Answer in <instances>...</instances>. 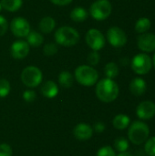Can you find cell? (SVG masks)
Instances as JSON below:
<instances>
[{
	"label": "cell",
	"mask_w": 155,
	"mask_h": 156,
	"mask_svg": "<svg viewBox=\"0 0 155 156\" xmlns=\"http://www.w3.org/2000/svg\"><path fill=\"white\" fill-rule=\"evenodd\" d=\"M153 66H154V68H155V54L153 55Z\"/></svg>",
	"instance_id": "obj_37"
},
{
	"label": "cell",
	"mask_w": 155,
	"mask_h": 156,
	"mask_svg": "<svg viewBox=\"0 0 155 156\" xmlns=\"http://www.w3.org/2000/svg\"><path fill=\"white\" fill-rule=\"evenodd\" d=\"M147 84L142 78H135L130 83V90L134 96H142L145 93Z\"/></svg>",
	"instance_id": "obj_15"
},
{
	"label": "cell",
	"mask_w": 155,
	"mask_h": 156,
	"mask_svg": "<svg viewBox=\"0 0 155 156\" xmlns=\"http://www.w3.org/2000/svg\"><path fill=\"white\" fill-rule=\"evenodd\" d=\"M96 156H116V154H115V151L113 150L112 147L104 146V147H101L98 151Z\"/></svg>",
	"instance_id": "obj_29"
},
{
	"label": "cell",
	"mask_w": 155,
	"mask_h": 156,
	"mask_svg": "<svg viewBox=\"0 0 155 156\" xmlns=\"http://www.w3.org/2000/svg\"><path fill=\"white\" fill-rule=\"evenodd\" d=\"M93 134L92 128L86 123H79L74 129V135L80 141L89 140Z\"/></svg>",
	"instance_id": "obj_14"
},
{
	"label": "cell",
	"mask_w": 155,
	"mask_h": 156,
	"mask_svg": "<svg viewBox=\"0 0 155 156\" xmlns=\"http://www.w3.org/2000/svg\"><path fill=\"white\" fill-rule=\"evenodd\" d=\"M151 20L147 17H141L137 20L135 24V31L137 33L143 34L147 32L151 27Z\"/></svg>",
	"instance_id": "obj_21"
},
{
	"label": "cell",
	"mask_w": 155,
	"mask_h": 156,
	"mask_svg": "<svg viewBox=\"0 0 155 156\" xmlns=\"http://www.w3.org/2000/svg\"><path fill=\"white\" fill-rule=\"evenodd\" d=\"M11 55L14 58L16 59H22L25 58L29 52V45L27 42L23 41V40H17L15 41L10 49Z\"/></svg>",
	"instance_id": "obj_13"
},
{
	"label": "cell",
	"mask_w": 155,
	"mask_h": 156,
	"mask_svg": "<svg viewBox=\"0 0 155 156\" xmlns=\"http://www.w3.org/2000/svg\"><path fill=\"white\" fill-rule=\"evenodd\" d=\"M111 4L109 0H97L90 7V16L96 20H104L111 14Z\"/></svg>",
	"instance_id": "obj_5"
},
{
	"label": "cell",
	"mask_w": 155,
	"mask_h": 156,
	"mask_svg": "<svg viewBox=\"0 0 155 156\" xmlns=\"http://www.w3.org/2000/svg\"><path fill=\"white\" fill-rule=\"evenodd\" d=\"M150 135V129L149 126L142 122V121H135L133 122L128 131V137L131 143L136 145H141L147 141Z\"/></svg>",
	"instance_id": "obj_2"
},
{
	"label": "cell",
	"mask_w": 155,
	"mask_h": 156,
	"mask_svg": "<svg viewBox=\"0 0 155 156\" xmlns=\"http://www.w3.org/2000/svg\"><path fill=\"white\" fill-rule=\"evenodd\" d=\"M1 9H2V5H1V2H0V11H1Z\"/></svg>",
	"instance_id": "obj_38"
},
{
	"label": "cell",
	"mask_w": 155,
	"mask_h": 156,
	"mask_svg": "<svg viewBox=\"0 0 155 156\" xmlns=\"http://www.w3.org/2000/svg\"><path fill=\"white\" fill-rule=\"evenodd\" d=\"M104 73L109 79H114L119 74V68L118 65L114 62L108 63L104 68Z\"/></svg>",
	"instance_id": "obj_24"
},
{
	"label": "cell",
	"mask_w": 155,
	"mask_h": 156,
	"mask_svg": "<svg viewBox=\"0 0 155 156\" xmlns=\"http://www.w3.org/2000/svg\"><path fill=\"white\" fill-rule=\"evenodd\" d=\"M22 3V0H1L2 7L10 12L17 11L21 7Z\"/></svg>",
	"instance_id": "obj_22"
},
{
	"label": "cell",
	"mask_w": 155,
	"mask_h": 156,
	"mask_svg": "<svg viewBox=\"0 0 155 156\" xmlns=\"http://www.w3.org/2000/svg\"><path fill=\"white\" fill-rule=\"evenodd\" d=\"M75 78L77 81L83 86H92L94 85L98 79V71L90 66L82 65L76 69Z\"/></svg>",
	"instance_id": "obj_4"
},
{
	"label": "cell",
	"mask_w": 155,
	"mask_h": 156,
	"mask_svg": "<svg viewBox=\"0 0 155 156\" xmlns=\"http://www.w3.org/2000/svg\"><path fill=\"white\" fill-rule=\"evenodd\" d=\"M86 42L92 50L98 51L105 46V37L100 30L91 28L86 34Z\"/></svg>",
	"instance_id": "obj_9"
},
{
	"label": "cell",
	"mask_w": 155,
	"mask_h": 156,
	"mask_svg": "<svg viewBox=\"0 0 155 156\" xmlns=\"http://www.w3.org/2000/svg\"><path fill=\"white\" fill-rule=\"evenodd\" d=\"M50 1L57 5H66L72 2V0H50Z\"/></svg>",
	"instance_id": "obj_34"
},
{
	"label": "cell",
	"mask_w": 155,
	"mask_h": 156,
	"mask_svg": "<svg viewBox=\"0 0 155 156\" xmlns=\"http://www.w3.org/2000/svg\"><path fill=\"white\" fill-rule=\"evenodd\" d=\"M114 148L120 153L127 152L129 149V142L123 137H119L114 141Z\"/></svg>",
	"instance_id": "obj_25"
},
{
	"label": "cell",
	"mask_w": 155,
	"mask_h": 156,
	"mask_svg": "<svg viewBox=\"0 0 155 156\" xmlns=\"http://www.w3.org/2000/svg\"><path fill=\"white\" fill-rule=\"evenodd\" d=\"M23 98L26 102H32L36 99V93L33 90H26L23 93Z\"/></svg>",
	"instance_id": "obj_32"
},
{
	"label": "cell",
	"mask_w": 155,
	"mask_h": 156,
	"mask_svg": "<svg viewBox=\"0 0 155 156\" xmlns=\"http://www.w3.org/2000/svg\"><path fill=\"white\" fill-rule=\"evenodd\" d=\"M100 58V54L98 53V51L93 50V51H91V52L88 55V58H87V59H88V62H89L90 65L94 66V65H97V64L99 63Z\"/></svg>",
	"instance_id": "obj_30"
},
{
	"label": "cell",
	"mask_w": 155,
	"mask_h": 156,
	"mask_svg": "<svg viewBox=\"0 0 155 156\" xmlns=\"http://www.w3.org/2000/svg\"><path fill=\"white\" fill-rule=\"evenodd\" d=\"M43 52L46 56H52L58 52V46L55 43H48L43 48Z\"/></svg>",
	"instance_id": "obj_28"
},
{
	"label": "cell",
	"mask_w": 155,
	"mask_h": 156,
	"mask_svg": "<svg viewBox=\"0 0 155 156\" xmlns=\"http://www.w3.org/2000/svg\"><path fill=\"white\" fill-rule=\"evenodd\" d=\"M153 67L152 58L144 53L137 54L132 60V69L138 75H145L150 72Z\"/></svg>",
	"instance_id": "obj_7"
},
{
	"label": "cell",
	"mask_w": 155,
	"mask_h": 156,
	"mask_svg": "<svg viewBox=\"0 0 155 156\" xmlns=\"http://www.w3.org/2000/svg\"><path fill=\"white\" fill-rule=\"evenodd\" d=\"M70 17L73 21L80 23L83 22L87 19L88 17V12L86 11L85 8L81 7V6H77L75 7L71 13H70Z\"/></svg>",
	"instance_id": "obj_19"
},
{
	"label": "cell",
	"mask_w": 155,
	"mask_h": 156,
	"mask_svg": "<svg viewBox=\"0 0 155 156\" xmlns=\"http://www.w3.org/2000/svg\"><path fill=\"white\" fill-rule=\"evenodd\" d=\"M107 38L110 44L114 48H122L127 43L125 32L118 27H111L107 32Z\"/></svg>",
	"instance_id": "obj_8"
},
{
	"label": "cell",
	"mask_w": 155,
	"mask_h": 156,
	"mask_svg": "<svg viewBox=\"0 0 155 156\" xmlns=\"http://www.w3.org/2000/svg\"><path fill=\"white\" fill-rule=\"evenodd\" d=\"M38 27H39V29L43 33H50L55 28L56 22H55L54 18H52L50 16H46L40 20Z\"/></svg>",
	"instance_id": "obj_18"
},
{
	"label": "cell",
	"mask_w": 155,
	"mask_h": 156,
	"mask_svg": "<svg viewBox=\"0 0 155 156\" xmlns=\"http://www.w3.org/2000/svg\"><path fill=\"white\" fill-rule=\"evenodd\" d=\"M21 80L26 87L35 88L42 81V72L35 66L26 67L21 73Z\"/></svg>",
	"instance_id": "obj_6"
},
{
	"label": "cell",
	"mask_w": 155,
	"mask_h": 156,
	"mask_svg": "<svg viewBox=\"0 0 155 156\" xmlns=\"http://www.w3.org/2000/svg\"><path fill=\"white\" fill-rule=\"evenodd\" d=\"M96 95L103 102H111L119 96V86L112 79H102L96 86Z\"/></svg>",
	"instance_id": "obj_1"
},
{
	"label": "cell",
	"mask_w": 155,
	"mask_h": 156,
	"mask_svg": "<svg viewBox=\"0 0 155 156\" xmlns=\"http://www.w3.org/2000/svg\"><path fill=\"white\" fill-rule=\"evenodd\" d=\"M144 150L149 156H155V136L147 139L145 142Z\"/></svg>",
	"instance_id": "obj_26"
},
{
	"label": "cell",
	"mask_w": 155,
	"mask_h": 156,
	"mask_svg": "<svg viewBox=\"0 0 155 156\" xmlns=\"http://www.w3.org/2000/svg\"><path fill=\"white\" fill-rule=\"evenodd\" d=\"M136 114L140 120L147 121L155 116V103L151 101H142L136 109Z\"/></svg>",
	"instance_id": "obj_11"
},
{
	"label": "cell",
	"mask_w": 155,
	"mask_h": 156,
	"mask_svg": "<svg viewBox=\"0 0 155 156\" xmlns=\"http://www.w3.org/2000/svg\"><path fill=\"white\" fill-rule=\"evenodd\" d=\"M118 156H132V154L128 153V152H123V153H120V154Z\"/></svg>",
	"instance_id": "obj_36"
},
{
	"label": "cell",
	"mask_w": 155,
	"mask_h": 156,
	"mask_svg": "<svg viewBox=\"0 0 155 156\" xmlns=\"http://www.w3.org/2000/svg\"><path fill=\"white\" fill-rule=\"evenodd\" d=\"M94 127H95L96 132H98V133H102L105 130V125L102 122H97Z\"/></svg>",
	"instance_id": "obj_35"
},
{
	"label": "cell",
	"mask_w": 155,
	"mask_h": 156,
	"mask_svg": "<svg viewBox=\"0 0 155 156\" xmlns=\"http://www.w3.org/2000/svg\"><path fill=\"white\" fill-rule=\"evenodd\" d=\"M26 40L27 44L31 47H39L43 44L44 38L41 34L36 32V31H31L28 33L26 36Z\"/></svg>",
	"instance_id": "obj_20"
},
{
	"label": "cell",
	"mask_w": 155,
	"mask_h": 156,
	"mask_svg": "<svg viewBox=\"0 0 155 156\" xmlns=\"http://www.w3.org/2000/svg\"><path fill=\"white\" fill-rule=\"evenodd\" d=\"M7 27H8V25H7L6 19L4 16H0V37H2L6 32Z\"/></svg>",
	"instance_id": "obj_33"
},
{
	"label": "cell",
	"mask_w": 155,
	"mask_h": 156,
	"mask_svg": "<svg viewBox=\"0 0 155 156\" xmlns=\"http://www.w3.org/2000/svg\"><path fill=\"white\" fill-rule=\"evenodd\" d=\"M131 122V119L126 114H118L114 117L112 124L117 130H125Z\"/></svg>",
	"instance_id": "obj_17"
},
{
	"label": "cell",
	"mask_w": 155,
	"mask_h": 156,
	"mask_svg": "<svg viewBox=\"0 0 155 156\" xmlns=\"http://www.w3.org/2000/svg\"><path fill=\"white\" fill-rule=\"evenodd\" d=\"M41 93H42L43 96H45L47 98H49V99L54 98L58 93V87L54 81L48 80L42 85Z\"/></svg>",
	"instance_id": "obj_16"
},
{
	"label": "cell",
	"mask_w": 155,
	"mask_h": 156,
	"mask_svg": "<svg viewBox=\"0 0 155 156\" xmlns=\"http://www.w3.org/2000/svg\"><path fill=\"white\" fill-rule=\"evenodd\" d=\"M55 39L58 44L63 47L75 46L79 40V32L71 27H61L55 33Z\"/></svg>",
	"instance_id": "obj_3"
},
{
	"label": "cell",
	"mask_w": 155,
	"mask_h": 156,
	"mask_svg": "<svg viewBox=\"0 0 155 156\" xmlns=\"http://www.w3.org/2000/svg\"><path fill=\"white\" fill-rule=\"evenodd\" d=\"M10 29L17 37H24L30 32V26L26 19L23 17H16L11 21Z\"/></svg>",
	"instance_id": "obj_10"
},
{
	"label": "cell",
	"mask_w": 155,
	"mask_h": 156,
	"mask_svg": "<svg viewBox=\"0 0 155 156\" xmlns=\"http://www.w3.org/2000/svg\"><path fill=\"white\" fill-rule=\"evenodd\" d=\"M0 156H12V149L8 144H0Z\"/></svg>",
	"instance_id": "obj_31"
},
{
	"label": "cell",
	"mask_w": 155,
	"mask_h": 156,
	"mask_svg": "<svg viewBox=\"0 0 155 156\" xmlns=\"http://www.w3.org/2000/svg\"><path fill=\"white\" fill-rule=\"evenodd\" d=\"M138 48L145 52H153L155 50V34L143 33L137 39Z\"/></svg>",
	"instance_id": "obj_12"
},
{
	"label": "cell",
	"mask_w": 155,
	"mask_h": 156,
	"mask_svg": "<svg viewBox=\"0 0 155 156\" xmlns=\"http://www.w3.org/2000/svg\"><path fill=\"white\" fill-rule=\"evenodd\" d=\"M10 92V83L5 79H0V98L6 97Z\"/></svg>",
	"instance_id": "obj_27"
},
{
	"label": "cell",
	"mask_w": 155,
	"mask_h": 156,
	"mask_svg": "<svg viewBox=\"0 0 155 156\" xmlns=\"http://www.w3.org/2000/svg\"><path fill=\"white\" fill-rule=\"evenodd\" d=\"M58 82L63 88H70L73 84V76L69 71H62L58 75Z\"/></svg>",
	"instance_id": "obj_23"
}]
</instances>
